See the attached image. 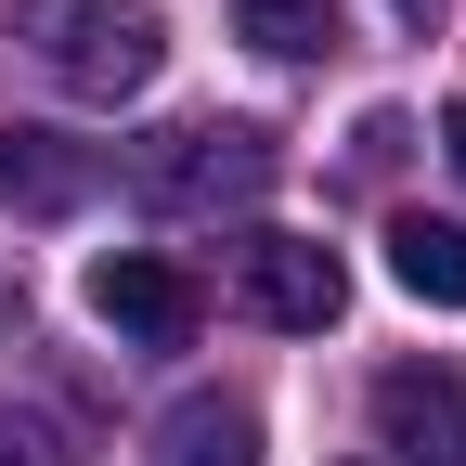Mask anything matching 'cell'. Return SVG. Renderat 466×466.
Returning a JSON list of instances; mask_svg holds the SVG:
<instances>
[{"instance_id":"cell-1","label":"cell","mask_w":466,"mask_h":466,"mask_svg":"<svg viewBox=\"0 0 466 466\" xmlns=\"http://www.w3.org/2000/svg\"><path fill=\"white\" fill-rule=\"evenodd\" d=\"M14 39L39 52V78L78 91V104H130V91H156V66H168L156 0H14Z\"/></svg>"},{"instance_id":"cell-2","label":"cell","mask_w":466,"mask_h":466,"mask_svg":"<svg viewBox=\"0 0 466 466\" xmlns=\"http://www.w3.org/2000/svg\"><path fill=\"white\" fill-rule=\"evenodd\" d=\"M130 182L156 220H233V208H259L285 182V143L259 130V116H195V130H168L130 156Z\"/></svg>"},{"instance_id":"cell-3","label":"cell","mask_w":466,"mask_h":466,"mask_svg":"<svg viewBox=\"0 0 466 466\" xmlns=\"http://www.w3.org/2000/svg\"><path fill=\"white\" fill-rule=\"evenodd\" d=\"M233 299H247L272 337H324L350 311V259L311 247V233H247V259H233Z\"/></svg>"},{"instance_id":"cell-4","label":"cell","mask_w":466,"mask_h":466,"mask_svg":"<svg viewBox=\"0 0 466 466\" xmlns=\"http://www.w3.org/2000/svg\"><path fill=\"white\" fill-rule=\"evenodd\" d=\"M91 324H116L130 350H182V337L208 324V299H195L182 259H156V247H104V259H91Z\"/></svg>"},{"instance_id":"cell-5","label":"cell","mask_w":466,"mask_h":466,"mask_svg":"<svg viewBox=\"0 0 466 466\" xmlns=\"http://www.w3.org/2000/svg\"><path fill=\"white\" fill-rule=\"evenodd\" d=\"M376 453L389 466H466V376L453 363H389L376 376Z\"/></svg>"},{"instance_id":"cell-6","label":"cell","mask_w":466,"mask_h":466,"mask_svg":"<svg viewBox=\"0 0 466 466\" xmlns=\"http://www.w3.org/2000/svg\"><path fill=\"white\" fill-rule=\"evenodd\" d=\"M91 195H104V156H91V143L0 116V208H14V220H78Z\"/></svg>"},{"instance_id":"cell-7","label":"cell","mask_w":466,"mask_h":466,"mask_svg":"<svg viewBox=\"0 0 466 466\" xmlns=\"http://www.w3.org/2000/svg\"><path fill=\"white\" fill-rule=\"evenodd\" d=\"M389 285H401V299H428V311H466V220L401 208V220H389Z\"/></svg>"},{"instance_id":"cell-8","label":"cell","mask_w":466,"mask_h":466,"mask_svg":"<svg viewBox=\"0 0 466 466\" xmlns=\"http://www.w3.org/2000/svg\"><path fill=\"white\" fill-rule=\"evenodd\" d=\"M156 466H259V415L220 401V389L168 401V415H156Z\"/></svg>"},{"instance_id":"cell-9","label":"cell","mask_w":466,"mask_h":466,"mask_svg":"<svg viewBox=\"0 0 466 466\" xmlns=\"http://www.w3.org/2000/svg\"><path fill=\"white\" fill-rule=\"evenodd\" d=\"M233 39L272 66H324L337 52V0H233Z\"/></svg>"},{"instance_id":"cell-10","label":"cell","mask_w":466,"mask_h":466,"mask_svg":"<svg viewBox=\"0 0 466 466\" xmlns=\"http://www.w3.org/2000/svg\"><path fill=\"white\" fill-rule=\"evenodd\" d=\"M0 466H78V453H66V441H52L39 415H0Z\"/></svg>"},{"instance_id":"cell-11","label":"cell","mask_w":466,"mask_h":466,"mask_svg":"<svg viewBox=\"0 0 466 466\" xmlns=\"http://www.w3.org/2000/svg\"><path fill=\"white\" fill-rule=\"evenodd\" d=\"M441 156H453V182H466V104H441Z\"/></svg>"},{"instance_id":"cell-12","label":"cell","mask_w":466,"mask_h":466,"mask_svg":"<svg viewBox=\"0 0 466 466\" xmlns=\"http://www.w3.org/2000/svg\"><path fill=\"white\" fill-rule=\"evenodd\" d=\"M389 14H401V26H415V39H428V26H441V0H389Z\"/></svg>"}]
</instances>
